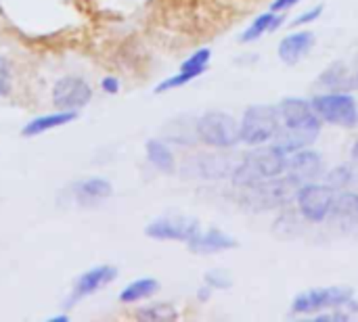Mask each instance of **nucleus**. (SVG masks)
Listing matches in <instances>:
<instances>
[{"label":"nucleus","instance_id":"1","mask_svg":"<svg viewBox=\"0 0 358 322\" xmlns=\"http://www.w3.org/2000/svg\"><path fill=\"white\" fill-rule=\"evenodd\" d=\"M279 109V117H281V126L275 134L277 138V147L285 153H294L298 149H306L310 142H315V138L321 132V124L323 119L317 115L313 103L298 98V96H287L281 101Z\"/></svg>","mask_w":358,"mask_h":322},{"label":"nucleus","instance_id":"2","mask_svg":"<svg viewBox=\"0 0 358 322\" xmlns=\"http://www.w3.org/2000/svg\"><path fill=\"white\" fill-rule=\"evenodd\" d=\"M285 157H287V153L281 151L277 145L250 151L239 161V166L233 170L231 180L235 186L248 189V186L268 180V178L281 176L285 172Z\"/></svg>","mask_w":358,"mask_h":322},{"label":"nucleus","instance_id":"3","mask_svg":"<svg viewBox=\"0 0 358 322\" xmlns=\"http://www.w3.org/2000/svg\"><path fill=\"white\" fill-rule=\"evenodd\" d=\"M300 182L292 176H275L268 178L264 182H258L254 186L245 189L243 201L252 207V210H273V207H281L287 205L296 199L298 191H300Z\"/></svg>","mask_w":358,"mask_h":322},{"label":"nucleus","instance_id":"4","mask_svg":"<svg viewBox=\"0 0 358 322\" xmlns=\"http://www.w3.org/2000/svg\"><path fill=\"white\" fill-rule=\"evenodd\" d=\"M281 126L279 109L273 105H252L245 109L239 132H241V142L258 147L275 138L277 130Z\"/></svg>","mask_w":358,"mask_h":322},{"label":"nucleus","instance_id":"5","mask_svg":"<svg viewBox=\"0 0 358 322\" xmlns=\"http://www.w3.org/2000/svg\"><path fill=\"white\" fill-rule=\"evenodd\" d=\"M197 136L203 145L214 149H231L241 142L239 122L222 111H210L197 119Z\"/></svg>","mask_w":358,"mask_h":322},{"label":"nucleus","instance_id":"6","mask_svg":"<svg viewBox=\"0 0 358 322\" xmlns=\"http://www.w3.org/2000/svg\"><path fill=\"white\" fill-rule=\"evenodd\" d=\"M310 103L323 122L334 124V126H342V128H355L357 126L358 109L355 96H350L346 92H327V94L315 96Z\"/></svg>","mask_w":358,"mask_h":322},{"label":"nucleus","instance_id":"7","mask_svg":"<svg viewBox=\"0 0 358 322\" xmlns=\"http://www.w3.org/2000/svg\"><path fill=\"white\" fill-rule=\"evenodd\" d=\"M352 289L350 287H319L300 293L294 304L292 312L294 314H317L321 310H340L344 304L352 300Z\"/></svg>","mask_w":358,"mask_h":322},{"label":"nucleus","instance_id":"8","mask_svg":"<svg viewBox=\"0 0 358 322\" xmlns=\"http://www.w3.org/2000/svg\"><path fill=\"white\" fill-rule=\"evenodd\" d=\"M334 199H336L334 189L329 184H317V182H304L296 195L300 214L313 224L325 222V218H329Z\"/></svg>","mask_w":358,"mask_h":322},{"label":"nucleus","instance_id":"9","mask_svg":"<svg viewBox=\"0 0 358 322\" xmlns=\"http://www.w3.org/2000/svg\"><path fill=\"white\" fill-rule=\"evenodd\" d=\"M52 105L63 111H78L92 98V88L78 75H65L52 86Z\"/></svg>","mask_w":358,"mask_h":322},{"label":"nucleus","instance_id":"10","mask_svg":"<svg viewBox=\"0 0 358 322\" xmlns=\"http://www.w3.org/2000/svg\"><path fill=\"white\" fill-rule=\"evenodd\" d=\"M199 233V224L189 218H162L153 220L147 228L145 235L155 241H185L189 243L195 235Z\"/></svg>","mask_w":358,"mask_h":322},{"label":"nucleus","instance_id":"11","mask_svg":"<svg viewBox=\"0 0 358 322\" xmlns=\"http://www.w3.org/2000/svg\"><path fill=\"white\" fill-rule=\"evenodd\" d=\"M323 172V159L319 153L308 149H298L285 157V174L296 178L300 184L315 182Z\"/></svg>","mask_w":358,"mask_h":322},{"label":"nucleus","instance_id":"12","mask_svg":"<svg viewBox=\"0 0 358 322\" xmlns=\"http://www.w3.org/2000/svg\"><path fill=\"white\" fill-rule=\"evenodd\" d=\"M210 59H212V50H210V48H199L197 52H193V54H191V57L180 65V69H178V73H176V75H172V78L164 80L162 84H157L155 92H157V94H162V92L174 90V88H180V86H185V84L193 82L195 78H199V75L206 71V67H208Z\"/></svg>","mask_w":358,"mask_h":322},{"label":"nucleus","instance_id":"13","mask_svg":"<svg viewBox=\"0 0 358 322\" xmlns=\"http://www.w3.org/2000/svg\"><path fill=\"white\" fill-rule=\"evenodd\" d=\"M115 279H117V270L113 266H94L90 270H86L84 275H80L76 279L69 304H76V302H80V300L96 293V291H101L103 287L111 285Z\"/></svg>","mask_w":358,"mask_h":322},{"label":"nucleus","instance_id":"14","mask_svg":"<svg viewBox=\"0 0 358 322\" xmlns=\"http://www.w3.org/2000/svg\"><path fill=\"white\" fill-rule=\"evenodd\" d=\"M315 34L313 31H294L289 36H285L279 44V59L285 65H296L300 63L304 57L310 54V50L315 48Z\"/></svg>","mask_w":358,"mask_h":322},{"label":"nucleus","instance_id":"15","mask_svg":"<svg viewBox=\"0 0 358 322\" xmlns=\"http://www.w3.org/2000/svg\"><path fill=\"white\" fill-rule=\"evenodd\" d=\"M111 193H113L111 182L101 178V176L84 178V180L73 184V199L80 205H96V203L109 199Z\"/></svg>","mask_w":358,"mask_h":322},{"label":"nucleus","instance_id":"16","mask_svg":"<svg viewBox=\"0 0 358 322\" xmlns=\"http://www.w3.org/2000/svg\"><path fill=\"white\" fill-rule=\"evenodd\" d=\"M189 249L193 254L206 256V254H216V251H227V249H235L237 241L231 235H224L218 228H212L208 233H197L189 243Z\"/></svg>","mask_w":358,"mask_h":322},{"label":"nucleus","instance_id":"17","mask_svg":"<svg viewBox=\"0 0 358 322\" xmlns=\"http://www.w3.org/2000/svg\"><path fill=\"white\" fill-rule=\"evenodd\" d=\"M76 117H78V111H63V109H59L57 113L38 115V117H34L31 122L25 124V128L21 130V134H23L25 138L38 136V134H44V132H48V130H55V128H59V126H65V124L73 122Z\"/></svg>","mask_w":358,"mask_h":322},{"label":"nucleus","instance_id":"18","mask_svg":"<svg viewBox=\"0 0 358 322\" xmlns=\"http://www.w3.org/2000/svg\"><path fill=\"white\" fill-rule=\"evenodd\" d=\"M342 226H357L358 224V193H340L334 199V207L329 214Z\"/></svg>","mask_w":358,"mask_h":322},{"label":"nucleus","instance_id":"19","mask_svg":"<svg viewBox=\"0 0 358 322\" xmlns=\"http://www.w3.org/2000/svg\"><path fill=\"white\" fill-rule=\"evenodd\" d=\"M321 84H325L327 88H331L334 92H344V90H355V78L352 71L344 65V63H334L329 65L323 75L319 78Z\"/></svg>","mask_w":358,"mask_h":322},{"label":"nucleus","instance_id":"20","mask_svg":"<svg viewBox=\"0 0 358 322\" xmlns=\"http://www.w3.org/2000/svg\"><path fill=\"white\" fill-rule=\"evenodd\" d=\"M159 291V283L155 279H138L130 285H126L120 293L122 304H138L143 300H149Z\"/></svg>","mask_w":358,"mask_h":322},{"label":"nucleus","instance_id":"21","mask_svg":"<svg viewBox=\"0 0 358 322\" xmlns=\"http://www.w3.org/2000/svg\"><path fill=\"white\" fill-rule=\"evenodd\" d=\"M147 159L164 174H172L174 168H176V161H174V155L170 151V147L157 138L149 140L147 142Z\"/></svg>","mask_w":358,"mask_h":322},{"label":"nucleus","instance_id":"22","mask_svg":"<svg viewBox=\"0 0 358 322\" xmlns=\"http://www.w3.org/2000/svg\"><path fill=\"white\" fill-rule=\"evenodd\" d=\"M281 23H283V15H277L275 10H271V13H264V15H260L248 29H245V34L241 36V42H254V40H258V38H262L266 31H275V29H279L281 27Z\"/></svg>","mask_w":358,"mask_h":322},{"label":"nucleus","instance_id":"23","mask_svg":"<svg viewBox=\"0 0 358 322\" xmlns=\"http://www.w3.org/2000/svg\"><path fill=\"white\" fill-rule=\"evenodd\" d=\"M138 321H147V322H170L176 321L178 312L174 310V306L170 304H151V306H145L141 310H136L134 314Z\"/></svg>","mask_w":358,"mask_h":322},{"label":"nucleus","instance_id":"24","mask_svg":"<svg viewBox=\"0 0 358 322\" xmlns=\"http://www.w3.org/2000/svg\"><path fill=\"white\" fill-rule=\"evenodd\" d=\"M352 180V170L348 166H340L334 168L331 172H327V184L331 189H346Z\"/></svg>","mask_w":358,"mask_h":322},{"label":"nucleus","instance_id":"25","mask_svg":"<svg viewBox=\"0 0 358 322\" xmlns=\"http://www.w3.org/2000/svg\"><path fill=\"white\" fill-rule=\"evenodd\" d=\"M13 90V69H10V63L0 57V98L2 96H8Z\"/></svg>","mask_w":358,"mask_h":322},{"label":"nucleus","instance_id":"26","mask_svg":"<svg viewBox=\"0 0 358 322\" xmlns=\"http://www.w3.org/2000/svg\"><path fill=\"white\" fill-rule=\"evenodd\" d=\"M206 283L212 287V289H229L233 285V279L229 277L227 270H210L206 275Z\"/></svg>","mask_w":358,"mask_h":322},{"label":"nucleus","instance_id":"27","mask_svg":"<svg viewBox=\"0 0 358 322\" xmlns=\"http://www.w3.org/2000/svg\"><path fill=\"white\" fill-rule=\"evenodd\" d=\"M321 13H323V6L319 4V6H315V8H310V10H306L304 15H300V17H296V19L292 21V25H294V27H300V25H306V23H310V21H315V19H319V17H321Z\"/></svg>","mask_w":358,"mask_h":322},{"label":"nucleus","instance_id":"28","mask_svg":"<svg viewBox=\"0 0 358 322\" xmlns=\"http://www.w3.org/2000/svg\"><path fill=\"white\" fill-rule=\"evenodd\" d=\"M101 86H103V90L109 92V94H115V92L120 90V82H117L115 78H105V80L101 82Z\"/></svg>","mask_w":358,"mask_h":322},{"label":"nucleus","instance_id":"29","mask_svg":"<svg viewBox=\"0 0 358 322\" xmlns=\"http://www.w3.org/2000/svg\"><path fill=\"white\" fill-rule=\"evenodd\" d=\"M298 0H275V4H273V10L275 13H281V10H285V8H289L292 4H296Z\"/></svg>","mask_w":358,"mask_h":322},{"label":"nucleus","instance_id":"30","mask_svg":"<svg viewBox=\"0 0 358 322\" xmlns=\"http://www.w3.org/2000/svg\"><path fill=\"white\" fill-rule=\"evenodd\" d=\"M210 289H212V287L208 285V287H203V289L199 291V300H201V302H206V300H210Z\"/></svg>","mask_w":358,"mask_h":322},{"label":"nucleus","instance_id":"31","mask_svg":"<svg viewBox=\"0 0 358 322\" xmlns=\"http://www.w3.org/2000/svg\"><path fill=\"white\" fill-rule=\"evenodd\" d=\"M352 78H355V90L358 88V61H357V67L352 69Z\"/></svg>","mask_w":358,"mask_h":322},{"label":"nucleus","instance_id":"32","mask_svg":"<svg viewBox=\"0 0 358 322\" xmlns=\"http://www.w3.org/2000/svg\"><path fill=\"white\" fill-rule=\"evenodd\" d=\"M350 155H352L355 159H358V138L355 140V145H352V153H350Z\"/></svg>","mask_w":358,"mask_h":322}]
</instances>
